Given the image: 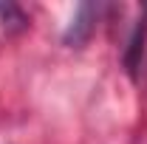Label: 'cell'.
<instances>
[{
  "label": "cell",
  "mask_w": 147,
  "mask_h": 144,
  "mask_svg": "<svg viewBox=\"0 0 147 144\" xmlns=\"http://www.w3.org/2000/svg\"><path fill=\"white\" fill-rule=\"evenodd\" d=\"M93 23H96V9H93L91 3H82L79 9H76V17L71 20V28L65 31V42L68 45H79V42H85L93 31Z\"/></svg>",
  "instance_id": "6da1fadb"
},
{
  "label": "cell",
  "mask_w": 147,
  "mask_h": 144,
  "mask_svg": "<svg viewBox=\"0 0 147 144\" xmlns=\"http://www.w3.org/2000/svg\"><path fill=\"white\" fill-rule=\"evenodd\" d=\"M142 26L133 31L130 37V45L125 51V68H127L130 79L139 76V68H142V57H144V40H147V20H139Z\"/></svg>",
  "instance_id": "7a4b0ae2"
},
{
  "label": "cell",
  "mask_w": 147,
  "mask_h": 144,
  "mask_svg": "<svg viewBox=\"0 0 147 144\" xmlns=\"http://www.w3.org/2000/svg\"><path fill=\"white\" fill-rule=\"evenodd\" d=\"M0 26H3V28H23V26H26V14L20 11L17 6L0 3Z\"/></svg>",
  "instance_id": "3957f363"
}]
</instances>
